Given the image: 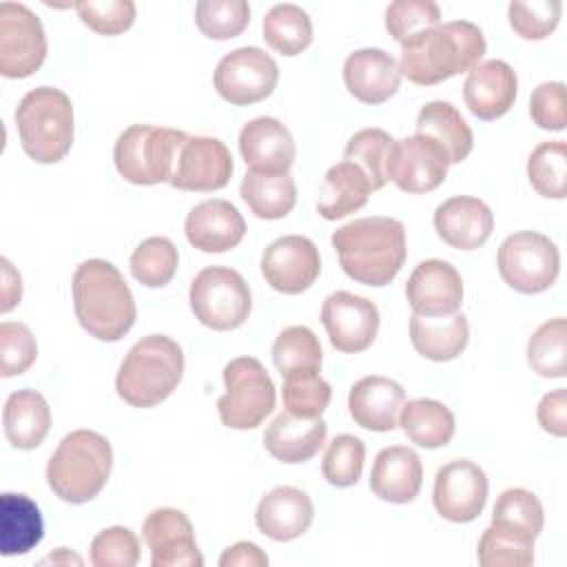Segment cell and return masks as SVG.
I'll return each mask as SVG.
<instances>
[{
	"label": "cell",
	"mask_w": 567,
	"mask_h": 567,
	"mask_svg": "<svg viewBox=\"0 0 567 567\" xmlns=\"http://www.w3.org/2000/svg\"><path fill=\"white\" fill-rule=\"evenodd\" d=\"M399 425L414 445L425 450L447 445L456 430L452 410L434 399H414L403 403Z\"/></svg>",
	"instance_id": "cell-34"
},
{
	"label": "cell",
	"mask_w": 567,
	"mask_h": 567,
	"mask_svg": "<svg viewBox=\"0 0 567 567\" xmlns=\"http://www.w3.org/2000/svg\"><path fill=\"white\" fill-rule=\"evenodd\" d=\"M195 319L217 332L239 328L250 315V288L246 279L226 266H208L195 275L188 290Z\"/></svg>",
	"instance_id": "cell-9"
},
{
	"label": "cell",
	"mask_w": 567,
	"mask_h": 567,
	"mask_svg": "<svg viewBox=\"0 0 567 567\" xmlns=\"http://www.w3.org/2000/svg\"><path fill=\"white\" fill-rule=\"evenodd\" d=\"M436 235L456 250L481 248L494 230V213L478 197L456 195L434 210Z\"/></svg>",
	"instance_id": "cell-23"
},
{
	"label": "cell",
	"mask_w": 567,
	"mask_h": 567,
	"mask_svg": "<svg viewBox=\"0 0 567 567\" xmlns=\"http://www.w3.org/2000/svg\"><path fill=\"white\" fill-rule=\"evenodd\" d=\"M277 80V62L259 47H239L226 53L213 78L219 97L235 106H248L266 100L275 91Z\"/></svg>",
	"instance_id": "cell-12"
},
{
	"label": "cell",
	"mask_w": 567,
	"mask_h": 567,
	"mask_svg": "<svg viewBox=\"0 0 567 567\" xmlns=\"http://www.w3.org/2000/svg\"><path fill=\"white\" fill-rule=\"evenodd\" d=\"M284 405L301 419H317L323 414L332 399V388L319 374H301L284 379Z\"/></svg>",
	"instance_id": "cell-47"
},
{
	"label": "cell",
	"mask_w": 567,
	"mask_h": 567,
	"mask_svg": "<svg viewBox=\"0 0 567 567\" xmlns=\"http://www.w3.org/2000/svg\"><path fill=\"white\" fill-rule=\"evenodd\" d=\"M485 49V35L474 22L452 20L403 44L396 66L410 82L432 86L476 66Z\"/></svg>",
	"instance_id": "cell-3"
},
{
	"label": "cell",
	"mask_w": 567,
	"mask_h": 567,
	"mask_svg": "<svg viewBox=\"0 0 567 567\" xmlns=\"http://www.w3.org/2000/svg\"><path fill=\"white\" fill-rule=\"evenodd\" d=\"M328 425L321 416L301 419L292 412L277 414L264 432V447L281 463H306L326 443Z\"/></svg>",
	"instance_id": "cell-28"
},
{
	"label": "cell",
	"mask_w": 567,
	"mask_h": 567,
	"mask_svg": "<svg viewBox=\"0 0 567 567\" xmlns=\"http://www.w3.org/2000/svg\"><path fill=\"white\" fill-rule=\"evenodd\" d=\"M563 13V4L558 0H529V2H512L507 9L509 27L523 40H543L547 38Z\"/></svg>",
	"instance_id": "cell-48"
},
{
	"label": "cell",
	"mask_w": 567,
	"mask_h": 567,
	"mask_svg": "<svg viewBox=\"0 0 567 567\" xmlns=\"http://www.w3.org/2000/svg\"><path fill=\"white\" fill-rule=\"evenodd\" d=\"M423 483V465L419 454L405 445L383 447L370 472V489L385 503H410L419 496Z\"/></svg>",
	"instance_id": "cell-27"
},
{
	"label": "cell",
	"mask_w": 567,
	"mask_h": 567,
	"mask_svg": "<svg viewBox=\"0 0 567 567\" xmlns=\"http://www.w3.org/2000/svg\"><path fill=\"white\" fill-rule=\"evenodd\" d=\"M536 416L545 432L554 436H565L567 434V390L558 388L545 394L538 403Z\"/></svg>",
	"instance_id": "cell-53"
},
{
	"label": "cell",
	"mask_w": 567,
	"mask_h": 567,
	"mask_svg": "<svg viewBox=\"0 0 567 567\" xmlns=\"http://www.w3.org/2000/svg\"><path fill=\"white\" fill-rule=\"evenodd\" d=\"M38 357V343L33 332L20 321L0 323V374L20 377Z\"/></svg>",
	"instance_id": "cell-49"
},
{
	"label": "cell",
	"mask_w": 567,
	"mask_h": 567,
	"mask_svg": "<svg viewBox=\"0 0 567 567\" xmlns=\"http://www.w3.org/2000/svg\"><path fill=\"white\" fill-rule=\"evenodd\" d=\"M47 58V35L40 18L22 2H0V73L29 78Z\"/></svg>",
	"instance_id": "cell-11"
},
{
	"label": "cell",
	"mask_w": 567,
	"mask_h": 567,
	"mask_svg": "<svg viewBox=\"0 0 567 567\" xmlns=\"http://www.w3.org/2000/svg\"><path fill=\"white\" fill-rule=\"evenodd\" d=\"M226 392L217 401L219 419L230 430H252L275 410V383L255 357H237L224 368Z\"/></svg>",
	"instance_id": "cell-8"
},
{
	"label": "cell",
	"mask_w": 567,
	"mask_h": 567,
	"mask_svg": "<svg viewBox=\"0 0 567 567\" xmlns=\"http://www.w3.org/2000/svg\"><path fill=\"white\" fill-rule=\"evenodd\" d=\"M370 190L372 186L365 173L357 164L343 159L330 166V171L326 173L323 184L319 188L317 213L328 221L343 219L368 204Z\"/></svg>",
	"instance_id": "cell-31"
},
{
	"label": "cell",
	"mask_w": 567,
	"mask_h": 567,
	"mask_svg": "<svg viewBox=\"0 0 567 567\" xmlns=\"http://www.w3.org/2000/svg\"><path fill=\"white\" fill-rule=\"evenodd\" d=\"M184 233L188 244L202 252H226L244 239L246 221L230 202L215 197L190 208Z\"/></svg>",
	"instance_id": "cell-22"
},
{
	"label": "cell",
	"mask_w": 567,
	"mask_h": 567,
	"mask_svg": "<svg viewBox=\"0 0 567 567\" xmlns=\"http://www.w3.org/2000/svg\"><path fill=\"white\" fill-rule=\"evenodd\" d=\"M47 563H53V565H58V563H64V565L75 563V565H82V558H80V556H73V554H69L64 547H60L55 554H51V556H47V558L42 560V565H47Z\"/></svg>",
	"instance_id": "cell-56"
},
{
	"label": "cell",
	"mask_w": 567,
	"mask_h": 567,
	"mask_svg": "<svg viewBox=\"0 0 567 567\" xmlns=\"http://www.w3.org/2000/svg\"><path fill=\"white\" fill-rule=\"evenodd\" d=\"M233 175V155L217 137L186 135L168 179L173 188L213 193L224 188Z\"/></svg>",
	"instance_id": "cell-14"
},
{
	"label": "cell",
	"mask_w": 567,
	"mask_h": 567,
	"mask_svg": "<svg viewBox=\"0 0 567 567\" xmlns=\"http://www.w3.org/2000/svg\"><path fill=\"white\" fill-rule=\"evenodd\" d=\"M250 22L246 0H199L195 4V24L210 40L237 38Z\"/></svg>",
	"instance_id": "cell-44"
},
{
	"label": "cell",
	"mask_w": 567,
	"mask_h": 567,
	"mask_svg": "<svg viewBox=\"0 0 567 567\" xmlns=\"http://www.w3.org/2000/svg\"><path fill=\"white\" fill-rule=\"evenodd\" d=\"M414 126H416V133L436 140L445 148L450 164H461L474 146L472 128L461 117L456 106L450 102H443V100L427 102L419 111Z\"/></svg>",
	"instance_id": "cell-33"
},
{
	"label": "cell",
	"mask_w": 567,
	"mask_h": 567,
	"mask_svg": "<svg viewBox=\"0 0 567 567\" xmlns=\"http://www.w3.org/2000/svg\"><path fill=\"white\" fill-rule=\"evenodd\" d=\"M321 359V343L306 326H290L281 330L272 343V361L284 379L319 374Z\"/></svg>",
	"instance_id": "cell-37"
},
{
	"label": "cell",
	"mask_w": 567,
	"mask_h": 567,
	"mask_svg": "<svg viewBox=\"0 0 567 567\" xmlns=\"http://www.w3.org/2000/svg\"><path fill=\"white\" fill-rule=\"evenodd\" d=\"M321 272V257L312 239L284 235L261 255V275L270 288L284 295L306 292Z\"/></svg>",
	"instance_id": "cell-17"
},
{
	"label": "cell",
	"mask_w": 567,
	"mask_h": 567,
	"mask_svg": "<svg viewBox=\"0 0 567 567\" xmlns=\"http://www.w3.org/2000/svg\"><path fill=\"white\" fill-rule=\"evenodd\" d=\"M529 117L543 131H563L567 124L565 115V84L543 82L532 91Z\"/></svg>",
	"instance_id": "cell-52"
},
{
	"label": "cell",
	"mask_w": 567,
	"mask_h": 567,
	"mask_svg": "<svg viewBox=\"0 0 567 567\" xmlns=\"http://www.w3.org/2000/svg\"><path fill=\"white\" fill-rule=\"evenodd\" d=\"M142 536L151 549L153 567H202L204 556L199 554L193 525L182 509L157 507L144 525Z\"/></svg>",
	"instance_id": "cell-18"
},
{
	"label": "cell",
	"mask_w": 567,
	"mask_h": 567,
	"mask_svg": "<svg viewBox=\"0 0 567 567\" xmlns=\"http://www.w3.org/2000/svg\"><path fill=\"white\" fill-rule=\"evenodd\" d=\"M321 323L334 350L354 354L372 346L381 317L374 301L348 290H337L326 297L321 306Z\"/></svg>",
	"instance_id": "cell-15"
},
{
	"label": "cell",
	"mask_w": 567,
	"mask_h": 567,
	"mask_svg": "<svg viewBox=\"0 0 567 567\" xmlns=\"http://www.w3.org/2000/svg\"><path fill=\"white\" fill-rule=\"evenodd\" d=\"M239 195L259 219H281L297 204V186L290 173L266 175L248 171L239 184Z\"/></svg>",
	"instance_id": "cell-35"
},
{
	"label": "cell",
	"mask_w": 567,
	"mask_h": 567,
	"mask_svg": "<svg viewBox=\"0 0 567 567\" xmlns=\"http://www.w3.org/2000/svg\"><path fill=\"white\" fill-rule=\"evenodd\" d=\"M0 264H2V303H0V312H9L22 299V279H20V272H16V268L11 266V261L7 257H2Z\"/></svg>",
	"instance_id": "cell-55"
},
{
	"label": "cell",
	"mask_w": 567,
	"mask_h": 567,
	"mask_svg": "<svg viewBox=\"0 0 567 567\" xmlns=\"http://www.w3.org/2000/svg\"><path fill=\"white\" fill-rule=\"evenodd\" d=\"M405 297L419 317H450L463 303V279L450 261L425 259L408 277Z\"/></svg>",
	"instance_id": "cell-19"
},
{
	"label": "cell",
	"mask_w": 567,
	"mask_h": 567,
	"mask_svg": "<svg viewBox=\"0 0 567 567\" xmlns=\"http://www.w3.org/2000/svg\"><path fill=\"white\" fill-rule=\"evenodd\" d=\"M44 534L38 505L27 494L4 492L0 498V551L18 556L33 549Z\"/></svg>",
	"instance_id": "cell-32"
},
{
	"label": "cell",
	"mask_w": 567,
	"mask_h": 567,
	"mask_svg": "<svg viewBox=\"0 0 567 567\" xmlns=\"http://www.w3.org/2000/svg\"><path fill=\"white\" fill-rule=\"evenodd\" d=\"M518 93L516 71L503 60H485L470 69L463 97L470 113L483 122L503 117Z\"/></svg>",
	"instance_id": "cell-21"
},
{
	"label": "cell",
	"mask_w": 567,
	"mask_h": 567,
	"mask_svg": "<svg viewBox=\"0 0 567 567\" xmlns=\"http://www.w3.org/2000/svg\"><path fill=\"white\" fill-rule=\"evenodd\" d=\"M365 461V445L359 436L339 434L330 441L323 461L321 474L332 487H350L361 478Z\"/></svg>",
	"instance_id": "cell-46"
},
{
	"label": "cell",
	"mask_w": 567,
	"mask_h": 567,
	"mask_svg": "<svg viewBox=\"0 0 567 567\" xmlns=\"http://www.w3.org/2000/svg\"><path fill=\"white\" fill-rule=\"evenodd\" d=\"M266 565H268V556L261 551L259 545L248 540L235 543L219 558V567H266Z\"/></svg>",
	"instance_id": "cell-54"
},
{
	"label": "cell",
	"mask_w": 567,
	"mask_h": 567,
	"mask_svg": "<svg viewBox=\"0 0 567 567\" xmlns=\"http://www.w3.org/2000/svg\"><path fill=\"white\" fill-rule=\"evenodd\" d=\"M441 24V9L432 0H396L385 9V29L403 47Z\"/></svg>",
	"instance_id": "cell-45"
},
{
	"label": "cell",
	"mask_w": 567,
	"mask_h": 567,
	"mask_svg": "<svg viewBox=\"0 0 567 567\" xmlns=\"http://www.w3.org/2000/svg\"><path fill=\"white\" fill-rule=\"evenodd\" d=\"M489 525H496L536 540L545 525L543 505L536 498V494L529 489H523V487L505 489L494 503Z\"/></svg>",
	"instance_id": "cell-38"
},
{
	"label": "cell",
	"mask_w": 567,
	"mask_h": 567,
	"mask_svg": "<svg viewBox=\"0 0 567 567\" xmlns=\"http://www.w3.org/2000/svg\"><path fill=\"white\" fill-rule=\"evenodd\" d=\"M22 151L38 164H55L73 144V104L55 86L31 89L16 109Z\"/></svg>",
	"instance_id": "cell-6"
},
{
	"label": "cell",
	"mask_w": 567,
	"mask_h": 567,
	"mask_svg": "<svg viewBox=\"0 0 567 567\" xmlns=\"http://www.w3.org/2000/svg\"><path fill=\"white\" fill-rule=\"evenodd\" d=\"M186 140L184 131L153 124H133L120 133L113 148L117 173L137 186L168 182L175 157Z\"/></svg>",
	"instance_id": "cell-7"
},
{
	"label": "cell",
	"mask_w": 567,
	"mask_h": 567,
	"mask_svg": "<svg viewBox=\"0 0 567 567\" xmlns=\"http://www.w3.org/2000/svg\"><path fill=\"white\" fill-rule=\"evenodd\" d=\"M140 540L128 527H106L91 540V563L95 567H135Z\"/></svg>",
	"instance_id": "cell-51"
},
{
	"label": "cell",
	"mask_w": 567,
	"mask_h": 567,
	"mask_svg": "<svg viewBox=\"0 0 567 567\" xmlns=\"http://www.w3.org/2000/svg\"><path fill=\"white\" fill-rule=\"evenodd\" d=\"M2 425L16 450H35L51 430V408L38 390H16L4 403Z\"/></svg>",
	"instance_id": "cell-29"
},
{
	"label": "cell",
	"mask_w": 567,
	"mask_h": 567,
	"mask_svg": "<svg viewBox=\"0 0 567 567\" xmlns=\"http://www.w3.org/2000/svg\"><path fill=\"white\" fill-rule=\"evenodd\" d=\"M476 554L483 567H527L534 563V540L489 525L478 538Z\"/></svg>",
	"instance_id": "cell-43"
},
{
	"label": "cell",
	"mask_w": 567,
	"mask_h": 567,
	"mask_svg": "<svg viewBox=\"0 0 567 567\" xmlns=\"http://www.w3.org/2000/svg\"><path fill=\"white\" fill-rule=\"evenodd\" d=\"M527 363L545 379L567 374V321L556 317L545 321L527 341Z\"/></svg>",
	"instance_id": "cell-39"
},
{
	"label": "cell",
	"mask_w": 567,
	"mask_h": 567,
	"mask_svg": "<svg viewBox=\"0 0 567 567\" xmlns=\"http://www.w3.org/2000/svg\"><path fill=\"white\" fill-rule=\"evenodd\" d=\"M450 168L445 148L421 133L394 140L388 157V179L403 193H430L439 188Z\"/></svg>",
	"instance_id": "cell-13"
},
{
	"label": "cell",
	"mask_w": 567,
	"mask_h": 567,
	"mask_svg": "<svg viewBox=\"0 0 567 567\" xmlns=\"http://www.w3.org/2000/svg\"><path fill=\"white\" fill-rule=\"evenodd\" d=\"M113 467V447L93 430L69 432L47 463L51 492L71 505L93 501L106 485Z\"/></svg>",
	"instance_id": "cell-4"
},
{
	"label": "cell",
	"mask_w": 567,
	"mask_h": 567,
	"mask_svg": "<svg viewBox=\"0 0 567 567\" xmlns=\"http://www.w3.org/2000/svg\"><path fill=\"white\" fill-rule=\"evenodd\" d=\"M343 272L363 286H388L405 264V226L394 217H361L332 233Z\"/></svg>",
	"instance_id": "cell-1"
},
{
	"label": "cell",
	"mask_w": 567,
	"mask_h": 567,
	"mask_svg": "<svg viewBox=\"0 0 567 567\" xmlns=\"http://www.w3.org/2000/svg\"><path fill=\"white\" fill-rule=\"evenodd\" d=\"M80 326L95 339L120 341L135 323L137 306L122 272L106 259L82 261L71 281Z\"/></svg>",
	"instance_id": "cell-2"
},
{
	"label": "cell",
	"mask_w": 567,
	"mask_h": 567,
	"mask_svg": "<svg viewBox=\"0 0 567 567\" xmlns=\"http://www.w3.org/2000/svg\"><path fill=\"white\" fill-rule=\"evenodd\" d=\"M182 377V346L166 334H148L126 352L115 377V390L133 408H153L173 394Z\"/></svg>",
	"instance_id": "cell-5"
},
{
	"label": "cell",
	"mask_w": 567,
	"mask_h": 567,
	"mask_svg": "<svg viewBox=\"0 0 567 567\" xmlns=\"http://www.w3.org/2000/svg\"><path fill=\"white\" fill-rule=\"evenodd\" d=\"M532 188L547 199L567 195V144L563 140L538 144L527 159Z\"/></svg>",
	"instance_id": "cell-41"
},
{
	"label": "cell",
	"mask_w": 567,
	"mask_h": 567,
	"mask_svg": "<svg viewBox=\"0 0 567 567\" xmlns=\"http://www.w3.org/2000/svg\"><path fill=\"white\" fill-rule=\"evenodd\" d=\"M403 403L405 390L401 383L379 374L359 379L348 394L350 416L357 425L372 432H392Z\"/></svg>",
	"instance_id": "cell-26"
},
{
	"label": "cell",
	"mask_w": 567,
	"mask_h": 567,
	"mask_svg": "<svg viewBox=\"0 0 567 567\" xmlns=\"http://www.w3.org/2000/svg\"><path fill=\"white\" fill-rule=\"evenodd\" d=\"M261 31H264V40L268 42V47L288 58L299 55L312 42L310 16L292 2L275 4L264 16Z\"/></svg>",
	"instance_id": "cell-36"
},
{
	"label": "cell",
	"mask_w": 567,
	"mask_h": 567,
	"mask_svg": "<svg viewBox=\"0 0 567 567\" xmlns=\"http://www.w3.org/2000/svg\"><path fill=\"white\" fill-rule=\"evenodd\" d=\"M177 246L168 237H148L131 255V272L146 288L166 286L177 272Z\"/></svg>",
	"instance_id": "cell-42"
},
{
	"label": "cell",
	"mask_w": 567,
	"mask_h": 567,
	"mask_svg": "<svg viewBox=\"0 0 567 567\" xmlns=\"http://www.w3.org/2000/svg\"><path fill=\"white\" fill-rule=\"evenodd\" d=\"M343 82L363 104L388 102L401 84L396 60L383 49H357L343 62Z\"/></svg>",
	"instance_id": "cell-24"
},
{
	"label": "cell",
	"mask_w": 567,
	"mask_h": 567,
	"mask_svg": "<svg viewBox=\"0 0 567 567\" xmlns=\"http://www.w3.org/2000/svg\"><path fill=\"white\" fill-rule=\"evenodd\" d=\"M239 153L252 173H288L297 148L290 131L277 117H255L239 131Z\"/></svg>",
	"instance_id": "cell-20"
},
{
	"label": "cell",
	"mask_w": 567,
	"mask_h": 567,
	"mask_svg": "<svg viewBox=\"0 0 567 567\" xmlns=\"http://www.w3.org/2000/svg\"><path fill=\"white\" fill-rule=\"evenodd\" d=\"M75 11L100 35H120L135 22L133 0H80L75 2Z\"/></svg>",
	"instance_id": "cell-50"
},
{
	"label": "cell",
	"mask_w": 567,
	"mask_h": 567,
	"mask_svg": "<svg viewBox=\"0 0 567 567\" xmlns=\"http://www.w3.org/2000/svg\"><path fill=\"white\" fill-rule=\"evenodd\" d=\"M487 476L485 472L467 461L456 458L439 467L434 476V507L436 512L452 523H470L478 518L487 503Z\"/></svg>",
	"instance_id": "cell-16"
},
{
	"label": "cell",
	"mask_w": 567,
	"mask_h": 567,
	"mask_svg": "<svg viewBox=\"0 0 567 567\" xmlns=\"http://www.w3.org/2000/svg\"><path fill=\"white\" fill-rule=\"evenodd\" d=\"M410 341L414 350L430 361H452L456 359L467 341L470 326L465 315L450 317H410Z\"/></svg>",
	"instance_id": "cell-30"
},
{
	"label": "cell",
	"mask_w": 567,
	"mask_h": 567,
	"mask_svg": "<svg viewBox=\"0 0 567 567\" xmlns=\"http://www.w3.org/2000/svg\"><path fill=\"white\" fill-rule=\"evenodd\" d=\"M315 518V505L310 496L292 485H279L261 496L255 523L259 532L272 540L286 543L303 536Z\"/></svg>",
	"instance_id": "cell-25"
},
{
	"label": "cell",
	"mask_w": 567,
	"mask_h": 567,
	"mask_svg": "<svg viewBox=\"0 0 567 567\" xmlns=\"http://www.w3.org/2000/svg\"><path fill=\"white\" fill-rule=\"evenodd\" d=\"M503 281L523 295H538L551 288L560 270L556 244L536 230H520L503 239L496 255Z\"/></svg>",
	"instance_id": "cell-10"
},
{
	"label": "cell",
	"mask_w": 567,
	"mask_h": 567,
	"mask_svg": "<svg viewBox=\"0 0 567 567\" xmlns=\"http://www.w3.org/2000/svg\"><path fill=\"white\" fill-rule=\"evenodd\" d=\"M392 144V135L383 128H361L348 140L343 159L357 164L365 173L372 190H379L388 182V157Z\"/></svg>",
	"instance_id": "cell-40"
}]
</instances>
